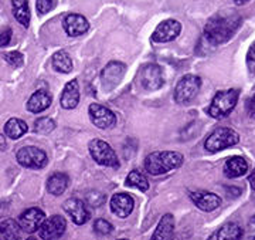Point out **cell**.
<instances>
[{
  "label": "cell",
  "mask_w": 255,
  "mask_h": 240,
  "mask_svg": "<svg viewBox=\"0 0 255 240\" xmlns=\"http://www.w3.org/2000/svg\"><path fill=\"white\" fill-rule=\"evenodd\" d=\"M238 141H240V135L234 129L221 127V128L213 131L207 137L206 142H204V148L210 154H216V152L237 145Z\"/></svg>",
  "instance_id": "4"
},
{
  "label": "cell",
  "mask_w": 255,
  "mask_h": 240,
  "mask_svg": "<svg viewBox=\"0 0 255 240\" xmlns=\"http://www.w3.org/2000/svg\"><path fill=\"white\" fill-rule=\"evenodd\" d=\"M55 6H57V0H37L36 1V9L38 14H41V16L51 11Z\"/></svg>",
  "instance_id": "32"
},
{
  "label": "cell",
  "mask_w": 255,
  "mask_h": 240,
  "mask_svg": "<svg viewBox=\"0 0 255 240\" xmlns=\"http://www.w3.org/2000/svg\"><path fill=\"white\" fill-rule=\"evenodd\" d=\"M243 23V17L237 11H220L207 20L204 26L203 40L207 46L216 47L227 43L237 33Z\"/></svg>",
  "instance_id": "1"
},
{
  "label": "cell",
  "mask_w": 255,
  "mask_h": 240,
  "mask_svg": "<svg viewBox=\"0 0 255 240\" xmlns=\"http://www.w3.org/2000/svg\"><path fill=\"white\" fill-rule=\"evenodd\" d=\"M118 240H128V239H118Z\"/></svg>",
  "instance_id": "43"
},
{
  "label": "cell",
  "mask_w": 255,
  "mask_h": 240,
  "mask_svg": "<svg viewBox=\"0 0 255 240\" xmlns=\"http://www.w3.org/2000/svg\"><path fill=\"white\" fill-rule=\"evenodd\" d=\"M21 232L17 222L14 219H6L0 223V236L1 240H20L21 239Z\"/></svg>",
  "instance_id": "23"
},
{
  "label": "cell",
  "mask_w": 255,
  "mask_h": 240,
  "mask_svg": "<svg viewBox=\"0 0 255 240\" xmlns=\"http://www.w3.org/2000/svg\"><path fill=\"white\" fill-rule=\"evenodd\" d=\"M125 185L129 186V188H136V189L142 191V192H146L149 189V182H147L146 176L142 172H139V171H132L128 175Z\"/></svg>",
  "instance_id": "28"
},
{
  "label": "cell",
  "mask_w": 255,
  "mask_h": 240,
  "mask_svg": "<svg viewBox=\"0 0 255 240\" xmlns=\"http://www.w3.org/2000/svg\"><path fill=\"white\" fill-rule=\"evenodd\" d=\"M87 202L88 205H91L94 208H98L102 203L105 202V195L101 194L98 191H92L90 194L87 195Z\"/></svg>",
  "instance_id": "33"
},
{
  "label": "cell",
  "mask_w": 255,
  "mask_h": 240,
  "mask_svg": "<svg viewBox=\"0 0 255 240\" xmlns=\"http://www.w3.org/2000/svg\"><path fill=\"white\" fill-rule=\"evenodd\" d=\"M127 73V65L121 61H111L101 73V83L105 90H112L118 85Z\"/></svg>",
  "instance_id": "10"
},
{
  "label": "cell",
  "mask_w": 255,
  "mask_h": 240,
  "mask_svg": "<svg viewBox=\"0 0 255 240\" xmlns=\"http://www.w3.org/2000/svg\"><path fill=\"white\" fill-rule=\"evenodd\" d=\"M63 27L70 37H78L85 34L90 28L88 20L77 13L67 14L63 20Z\"/></svg>",
  "instance_id": "15"
},
{
  "label": "cell",
  "mask_w": 255,
  "mask_h": 240,
  "mask_svg": "<svg viewBox=\"0 0 255 240\" xmlns=\"http://www.w3.org/2000/svg\"><path fill=\"white\" fill-rule=\"evenodd\" d=\"M111 211L115 213L118 218H128L133 208H135V201L130 195L124 194H115L111 198Z\"/></svg>",
  "instance_id": "17"
},
{
  "label": "cell",
  "mask_w": 255,
  "mask_h": 240,
  "mask_svg": "<svg viewBox=\"0 0 255 240\" xmlns=\"http://www.w3.org/2000/svg\"><path fill=\"white\" fill-rule=\"evenodd\" d=\"M67 229V222L63 216L54 215L51 218L46 219V222L40 228V238L43 240H58L64 235Z\"/></svg>",
  "instance_id": "12"
},
{
  "label": "cell",
  "mask_w": 255,
  "mask_h": 240,
  "mask_svg": "<svg viewBox=\"0 0 255 240\" xmlns=\"http://www.w3.org/2000/svg\"><path fill=\"white\" fill-rule=\"evenodd\" d=\"M88 114L92 124L101 129H110L117 125V115L107 107L101 104H91L88 108Z\"/></svg>",
  "instance_id": "11"
},
{
  "label": "cell",
  "mask_w": 255,
  "mask_h": 240,
  "mask_svg": "<svg viewBox=\"0 0 255 240\" xmlns=\"http://www.w3.org/2000/svg\"><path fill=\"white\" fill-rule=\"evenodd\" d=\"M247 65H248L250 73H255V41L251 44L247 53Z\"/></svg>",
  "instance_id": "34"
},
{
  "label": "cell",
  "mask_w": 255,
  "mask_h": 240,
  "mask_svg": "<svg viewBox=\"0 0 255 240\" xmlns=\"http://www.w3.org/2000/svg\"><path fill=\"white\" fill-rule=\"evenodd\" d=\"M180 31H182L180 21H177L174 18H167L155 28L150 38L153 43H170L179 37Z\"/></svg>",
  "instance_id": "9"
},
{
  "label": "cell",
  "mask_w": 255,
  "mask_h": 240,
  "mask_svg": "<svg viewBox=\"0 0 255 240\" xmlns=\"http://www.w3.org/2000/svg\"><path fill=\"white\" fill-rule=\"evenodd\" d=\"M11 10H13V16L18 23L24 27H28L31 16H30L27 0H11Z\"/></svg>",
  "instance_id": "24"
},
{
  "label": "cell",
  "mask_w": 255,
  "mask_h": 240,
  "mask_svg": "<svg viewBox=\"0 0 255 240\" xmlns=\"http://www.w3.org/2000/svg\"><path fill=\"white\" fill-rule=\"evenodd\" d=\"M248 240H255V236H254V238H251V239H248Z\"/></svg>",
  "instance_id": "42"
},
{
  "label": "cell",
  "mask_w": 255,
  "mask_h": 240,
  "mask_svg": "<svg viewBox=\"0 0 255 240\" xmlns=\"http://www.w3.org/2000/svg\"><path fill=\"white\" fill-rule=\"evenodd\" d=\"M234 1H236V4H237V6H243V4L248 3L250 0H234Z\"/></svg>",
  "instance_id": "39"
},
{
  "label": "cell",
  "mask_w": 255,
  "mask_h": 240,
  "mask_svg": "<svg viewBox=\"0 0 255 240\" xmlns=\"http://www.w3.org/2000/svg\"><path fill=\"white\" fill-rule=\"evenodd\" d=\"M238 97H240V90H237V88L219 91L211 100V104H210L209 110H207L209 115L216 118V120L226 118L236 108Z\"/></svg>",
  "instance_id": "3"
},
{
  "label": "cell",
  "mask_w": 255,
  "mask_h": 240,
  "mask_svg": "<svg viewBox=\"0 0 255 240\" xmlns=\"http://www.w3.org/2000/svg\"><path fill=\"white\" fill-rule=\"evenodd\" d=\"M112 231H114L112 225L105 219H97L94 222V232L100 236H108Z\"/></svg>",
  "instance_id": "30"
},
{
  "label": "cell",
  "mask_w": 255,
  "mask_h": 240,
  "mask_svg": "<svg viewBox=\"0 0 255 240\" xmlns=\"http://www.w3.org/2000/svg\"><path fill=\"white\" fill-rule=\"evenodd\" d=\"M4 60L13 67H21L24 63V55L21 54L20 51H9V53H4Z\"/></svg>",
  "instance_id": "31"
},
{
  "label": "cell",
  "mask_w": 255,
  "mask_h": 240,
  "mask_svg": "<svg viewBox=\"0 0 255 240\" xmlns=\"http://www.w3.org/2000/svg\"><path fill=\"white\" fill-rule=\"evenodd\" d=\"M247 171H248V164L243 157H231L227 159L224 165V175L230 179L246 175Z\"/></svg>",
  "instance_id": "22"
},
{
  "label": "cell",
  "mask_w": 255,
  "mask_h": 240,
  "mask_svg": "<svg viewBox=\"0 0 255 240\" xmlns=\"http://www.w3.org/2000/svg\"><path fill=\"white\" fill-rule=\"evenodd\" d=\"M27 124L24 121L20 120V118H11L4 125V134L10 139H18L27 132Z\"/></svg>",
  "instance_id": "27"
},
{
  "label": "cell",
  "mask_w": 255,
  "mask_h": 240,
  "mask_svg": "<svg viewBox=\"0 0 255 240\" xmlns=\"http://www.w3.org/2000/svg\"><path fill=\"white\" fill-rule=\"evenodd\" d=\"M51 63H53L55 71H58V73L68 74L73 71V60H71L70 54L67 51H64V50H60L53 55Z\"/></svg>",
  "instance_id": "26"
},
{
  "label": "cell",
  "mask_w": 255,
  "mask_h": 240,
  "mask_svg": "<svg viewBox=\"0 0 255 240\" xmlns=\"http://www.w3.org/2000/svg\"><path fill=\"white\" fill-rule=\"evenodd\" d=\"M80 104V85L77 80L65 84L61 94V107L64 110H74Z\"/></svg>",
  "instance_id": "19"
},
{
  "label": "cell",
  "mask_w": 255,
  "mask_h": 240,
  "mask_svg": "<svg viewBox=\"0 0 255 240\" xmlns=\"http://www.w3.org/2000/svg\"><path fill=\"white\" fill-rule=\"evenodd\" d=\"M190 199L203 212H213L221 205V198L219 195L204 192V191L190 192Z\"/></svg>",
  "instance_id": "16"
},
{
  "label": "cell",
  "mask_w": 255,
  "mask_h": 240,
  "mask_svg": "<svg viewBox=\"0 0 255 240\" xmlns=\"http://www.w3.org/2000/svg\"><path fill=\"white\" fill-rule=\"evenodd\" d=\"M174 239V218L172 213H166L157 223L150 240H173Z\"/></svg>",
  "instance_id": "18"
},
{
  "label": "cell",
  "mask_w": 255,
  "mask_h": 240,
  "mask_svg": "<svg viewBox=\"0 0 255 240\" xmlns=\"http://www.w3.org/2000/svg\"><path fill=\"white\" fill-rule=\"evenodd\" d=\"M183 164V155L173 151H159L149 154L145 159V169L149 175H163Z\"/></svg>",
  "instance_id": "2"
},
{
  "label": "cell",
  "mask_w": 255,
  "mask_h": 240,
  "mask_svg": "<svg viewBox=\"0 0 255 240\" xmlns=\"http://www.w3.org/2000/svg\"><path fill=\"white\" fill-rule=\"evenodd\" d=\"M248 179H250V185H251V189H253V191L255 192V171L253 172V174H251V175H250V178H248Z\"/></svg>",
  "instance_id": "38"
},
{
  "label": "cell",
  "mask_w": 255,
  "mask_h": 240,
  "mask_svg": "<svg viewBox=\"0 0 255 240\" xmlns=\"http://www.w3.org/2000/svg\"><path fill=\"white\" fill-rule=\"evenodd\" d=\"M247 111H248L250 117L255 118V94L250 98V101L247 102Z\"/></svg>",
  "instance_id": "36"
},
{
  "label": "cell",
  "mask_w": 255,
  "mask_h": 240,
  "mask_svg": "<svg viewBox=\"0 0 255 240\" xmlns=\"http://www.w3.org/2000/svg\"><path fill=\"white\" fill-rule=\"evenodd\" d=\"M27 240H37V239H36V238H28Z\"/></svg>",
  "instance_id": "41"
},
{
  "label": "cell",
  "mask_w": 255,
  "mask_h": 240,
  "mask_svg": "<svg viewBox=\"0 0 255 240\" xmlns=\"http://www.w3.org/2000/svg\"><path fill=\"white\" fill-rule=\"evenodd\" d=\"M201 78L194 74H186L174 88V100L177 104H189L199 94Z\"/></svg>",
  "instance_id": "5"
},
{
  "label": "cell",
  "mask_w": 255,
  "mask_h": 240,
  "mask_svg": "<svg viewBox=\"0 0 255 240\" xmlns=\"http://www.w3.org/2000/svg\"><path fill=\"white\" fill-rule=\"evenodd\" d=\"M68 186V176L61 172H57L48 178L47 181V191L54 196H60L65 192Z\"/></svg>",
  "instance_id": "25"
},
{
  "label": "cell",
  "mask_w": 255,
  "mask_h": 240,
  "mask_svg": "<svg viewBox=\"0 0 255 240\" xmlns=\"http://www.w3.org/2000/svg\"><path fill=\"white\" fill-rule=\"evenodd\" d=\"M250 226H251L253 231H255V215L251 218V221H250Z\"/></svg>",
  "instance_id": "40"
},
{
  "label": "cell",
  "mask_w": 255,
  "mask_h": 240,
  "mask_svg": "<svg viewBox=\"0 0 255 240\" xmlns=\"http://www.w3.org/2000/svg\"><path fill=\"white\" fill-rule=\"evenodd\" d=\"M139 81H140V85L147 91L159 90L164 84L162 68L155 63L145 64L139 71Z\"/></svg>",
  "instance_id": "8"
},
{
  "label": "cell",
  "mask_w": 255,
  "mask_h": 240,
  "mask_svg": "<svg viewBox=\"0 0 255 240\" xmlns=\"http://www.w3.org/2000/svg\"><path fill=\"white\" fill-rule=\"evenodd\" d=\"M17 162L24 168L30 169H41L47 165L48 158L47 154L36 147H23L17 151Z\"/></svg>",
  "instance_id": "7"
},
{
  "label": "cell",
  "mask_w": 255,
  "mask_h": 240,
  "mask_svg": "<svg viewBox=\"0 0 255 240\" xmlns=\"http://www.w3.org/2000/svg\"><path fill=\"white\" fill-rule=\"evenodd\" d=\"M243 229L237 223H226L220 229L214 232L207 240H241L243 238Z\"/></svg>",
  "instance_id": "21"
},
{
  "label": "cell",
  "mask_w": 255,
  "mask_h": 240,
  "mask_svg": "<svg viewBox=\"0 0 255 240\" xmlns=\"http://www.w3.org/2000/svg\"><path fill=\"white\" fill-rule=\"evenodd\" d=\"M44 222H46V213L38 208H30L20 215L18 225L24 232L34 233V232L40 231V228Z\"/></svg>",
  "instance_id": "13"
},
{
  "label": "cell",
  "mask_w": 255,
  "mask_h": 240,
  "mask_svg": "<svg viewBox=\"0 0 255 240\" xmlns=\"http://www.w3.org/2000/svg\"><path fill=\"white\" fill-rule=\"evenodd\" d=\"M55 128V122L48 117H43L34 122V131L38 134H50Z\"/></svg>",
  "instance_id": "29"
},
{
  "label": "cell",
  "mask_w": 255,
  "mask_h": 240,
  "mask_svg": "<svg viewBox=\"0 0 255 240\" xmlns=\"http://www.w3.org/2000/svg\"><path fill=\"white\" fill-rule=\"evenodd\" d=\"M11 28H6L0 33V47L9 46V43L11 41Z\"/></svg>",
  "instance_id": "35"
},
{
  "label": "cell",
  "mask_w": 255,
  "mask_h": 240,
  "mask_svg": "<svg viewBox=\"0 0 255 240\" xmlns=\"http://www.w3.org/2000/svg\"><path fill=\"white\" fill-rule=\"evenodd\" d=\"M90 154L92 159L102 166H111V168H119V159L108 142L102 139H92L88 145Z\"/></svg>",
  "instance_id": "6"
},
{
  "label": "cell",
  "mask_w": 255,
  "mask_h": 240,
  "mask_svg": "<svg viewBox=\"0 0 255 240\" xmlns=\"http://www.w3.org/2000/svg\"><path fill=\"white\" fill-rule=\"evenodd\" d=\"M63 209L71 218V221L75 225H84L90 221V212H88L85 203L80 199L71 198V199L65 201L63 205Z\"/></svg>",
  "instance_id": "14"
},
{
  "label": "cell",
  "mask_w": 255,
  "mask_h": 240,
  "mask_svg": "<svg viewBox=\"0 0 255 240\" xmlns=\"http://www.w3.org/2000/svg\"><path fill=\"white\" fill-rule=\"evenodd\" d=\"M7 148V144H6V138L3 134H0V149H6Z\"/></svg>",
  "instance_id": "37"
},
{
  "label": "cell",
  "mask_w": 255,
  "mask_h": 240,
  "mask_svg": "<svg viewBox=\"0 0 255 240\" xmlns=\"http://www.w3.org/2000/svg\"><path fill=\"white\" fill-rule=\"evenodd\" d=\"M53 102V97L51 94L46 90H38L36 91L30 100L27 101V110L30 112H34V114H38V112H43L46 111Z\"/></svg>",
  "instance_id": "20"
}]
</instances>
